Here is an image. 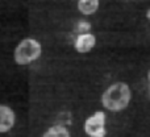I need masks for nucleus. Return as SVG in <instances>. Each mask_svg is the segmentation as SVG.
<instances>
[{"mask_svg":"<svg viewBox=\"0 0 150 137\" xmlns=\"http://www.w3.org/2000/svg\"><path fill=\"white\" fill-rule=\"evenodd\" d=\"M132 98L133 94L130 86L127 82L119 80V82L109 84L103 91L100 96V103L104 109L117 114V112H121L129 107Z\"/></svg>","mask_w":150,"mask_h":137,"instance_id":"obj_1","label":"nucleus"},{"mask_svg":"<svg viewBox=\"0 0 150 137\" xmlns=\"http://www.w3.org/2000/svg\"><path fill=\"white\" fill-rule=\"evenodd\" d=\"M42 55V45L33 37L23 38L13 50V61L18 66H28Z\"/></svg>","mask_w":150,"mask_h":137,"instance_id":"obj_2","label":"nucleus"},{"mask_svg":"<svg viewBox=\"0 0 150 137\" xmlns=\"http://www.w3.org/2000/svg\"><path fill=\"white\" fill-rule=\"evenodd\" d=\"M107 114L105 111H95L84 120L83 131L88 137H105L107 136Z\"/></svg>","mask_w":150,"mask_h":137,"instance_id":"obj_3","label":"nucleus"},{"mask_svg":"<svg viewBox=\"0 0 150 137\" xmlns=\"http://www.w3.org/2000/svg\"><path fill=\"white\" fill-rule=\"evenodd\" d=\"M98 38L92 32H83V33H78V36L74 40V50L79 54H87V53L92 52L93 48L96 46Z\"/></svg>","mask_w":150,"mask_h":137,"instance_id":"obj_4","label":"nucleus"},{"mask_svg":"<svg viewBox=\"0 0 150 137\" xmlns=\"http://www.w3.org/2000/svg\"><path fill=\"white\" fill-rule=\"evenodd\" d=\"M16 114L9 106L0 104V133H7L15 127Z\"/></svg>","mask_w":150,"mask_h":137,"instance_id":"obj_5","label":"nucleus"},{"mask_svg":"<svg viewBox=\"0 0 150 137\" xmlns=\"http://www.w3.org/2000/svg\"><path fill=\"white\" fill-rule=\"evenodd\" d=\"M100 0H78L76 8L83 16H92L98 12Z\"/></svg>","mask_w":150,"mask_h":137,"instance_id":"obj_6","label":"nucleus"},{"mask_svg":"<svg viewBox=\"0 0 150 137\" xmlns=\"http://www.w3.org/2000/svg\"><path fill=\"white\" fill-rule=\"evenodd\" d=\"M42 137H71V133L65 125L55 124L47 128L44 132Z\"/></svg>","mask_w":150,"mask_h":137,"instance_id":"obj_7","label":"nucleus"},{"mask_svg":"<svg viewBox=\"0 0 150 137\" xmlns=\"http://www.w3.org/2000/svg\"><path fill=\"white\" fill-rule=\"evenodd\" d=\"M76 29H78L79 33H83V32H90L91 25H90V23H87V21H79V23H78Z\"/></svg>","mask_w":150,"mask_h":137,"instance_id":"obj_8","label":"nucleus"},{"mask_svg":"<svg viewBox=\"0 0 150 137\" xmlns=\"http://www.w3.org/2000/svg\"><path fill=\"white\" fill-rule=\"evenodd\" d=\"M148 94H149V100H150V69L148 71Z\"/></svg>","mask_w":150,"mask_h":137,"instance_id":"obj_9","label":"nucleus"},{"mask_svg":"<svg viewBox=\"0 0 150 137\" xmlns=\"http://www.w3.org/2000/svg\"><path fill=\"white\" fill-rule=\"evenodd\" d=\"M146 18H148V21L150 23V8H149L148 11H146Z\"/></svg>","mask_w":150,"mask_h":137,"instance_id":"obj_10","label":"nucleus"}]
</instances>
